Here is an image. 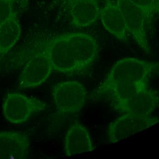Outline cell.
<instances>
[{"instance_id": "cell-12", "label": "cell", "mask_w": 159, "mask_h": 159, "mask_svg": "<svg viewBox=\"0 0 159 159\" xmlns=\"http://www.w3.org/2000/svg\"><path fill=\"white\" fill-rule=\"evenodd\" d=\"M99 17L104 28L120 40L127 39V31L125 21L116 1L106 0L100 10Z\"/></svg>"}, {"instance_id": "cell-1", "label": "cell", "mask_w": 159, "mask_h": 159, "mask_svg": "<svg viewBox=\"0 0 159 159\" xmlns=\"http://www.w3.org/2000/svg\"><path fill=\"white\" fill-rule=\"evenodd\" d=\"M159 69V63L134 58L119 60L110 70L106 78L94 91L93 98L104 97L114 85L122 83L147 81L150 76Z\"/></svg>"}, {"instance_id": "cell-16", "label": "cell", "mask_w": 159, "mask_h": 159, "mask_svg": "<svg viewBox=\"0 0 159 159\" xmlns=\"http://www.w3.org/2000/svg\"><path fill=\"white\" fill-rule=\"evenodd\" d=\"M137 6L141 8L148 18L156 11V0H129Z\"/></svg>"}, {"instance_id": "cell-17", "label": "cell", "mask_w": 159, "mask_h": 159, "mask_svg": "<svg viewBox=\"0 0 159 159\" xmlns=\"http://www.w3.org/2000/svg\"><path fill=\"white\" fill-rule=\"evenodd\" d=\"M12 6L13 3L11 0H0V25L14 12Z\"/></svg>"}, {"instance_id": "cell-14", "label": "cell", "mask_w": 159, "mask_h": 159, "mask_svg": "<svg viewBox=\"0 0 159 159\" xmlns=\"http://www.w3.org/2000/svg\"><path fill=\"white\" fill-rule=\"evenodd\" d=\"M21 28L15 12L0 25V53H7L17 42Z\"/></svg>"}, {"instance_id": "cell-3", "label": "cell", "mask_w": 159, "mask_h": 159, "mask_svg": "<svg viewBox=\"0 0 159 159\" xmlns=\"http://www.w3.org/2000/svg\"><path fill=\"white\" fill-rule=\"evenodd\" d=\"M86 90L80 82L67 81L58 83L53 88L52 97L57 111L63 114L79 112L86 99Z\"/></svg>"}, {"instance_id": "cell-13", "label": "cell", "mask_w": 159, "mask_h": 159, "mask_svg": "<svg viewBox=\"0 0 159 159\" xmlns=\"http://www.w3.org/2000/svg\"><path fill=\"white\" fill-rule=\"evenodd\" d=\"M98 1L73 0L70 5V14L73 24L76 27L91 25L99 17Z\"/></svg>"}, {"instance_id": "cell-10", "label": "cell", "mask_w": 159, "mask_h": 159, "mask_svg": "<svg viewBox=\"0 0 159 159\" xmlns=\"http://www.w3.org/2000/svg\"><path fill=\"white\" fill-rule=\"evenodd\" d=\"M30 146L29 137L20 132H0V159L27 158Z\"/></svg>"}, {"instance_id": "cell-4", "label": "cell", "mask_w": 159, "mask_h": 159, "mask_svg": "<svg viewBox=\"0 0 159 159\" xmlns=\"http://www.w3.org/2000/svg\"><path fill=\"white\" fill-rule=\"evenodd\" d=\"M45 108L46 104L41 100L15 92L6 96L2 106L5 119L14 124L25 122L34 114L44 111Z\"/></svg>"}, {"instance_id": "cell-15", "label": "cell", "mask_w": 159, "mask_h": 159, "mask_svg": "<svg viewBox=\"0 0 159 159\" xmlns=\"http://www.w3.org/2000/svg\"><path fill=\"white\" fill-rule=\"evenodd\" d=\"M147 84V81H130L117 84L111 88L104 97L107 96L109 97L112 104L122 102L131 98Z\"/></svg>"}, {"instance_id": "cell-5", "label": "cell", "mask_w": 159, "mask_h": 159, "mask_svg": "<svg viewBox=\"0 0 159 159\" xmlns=\"http://www.w3.org/2000/svg\"><path fill=\"white\" fill-rule=\"evenodd\" d=\"M158 122L157 117L124 113L110 124L107 133V142H118Z\"/></svg>"}, {"instance_id": "cell-18", "label": "cell", "mask_w": 159, "mask_h": 159, "mask_svg": "<svg viewBox=\"0 0 159 159\" xmlns=\"http://www.w3.org/2000/svg\"><path fill=\"white\" fill-rule=\"evenodd\" d=\"M11 1L13 4H16L20 8H23L25 7L28 2V0H11Z\"/></svg>"}, {"instance_id": "cell-6", "label": "cell", "mask_w": 159, "mask_h": 159, "mask_svg": "<svg viewBox=\"0 0 159 159\" xmlns=\"http://www.w3.org/2000/svg\"><path fill=\"white\" fill-rule=\"evenodd\" d=\"M53 70L47 55L42 51L32 50L20 74L19 86L20 88L37 87L48 78Z\"/></svg>"}, {"instance_id": "cell-9", "label": "cell", "mask_w": 159, "mask_h": 159, "mask_svg": "<svg viewBox=\"0 0 159 159\" xmlns=\"http://www.w3.org/2000/svg\"><path fill=\"white\" fill-rule=\"evenodd\" d=\"M117 111L139 116H151L159 106V96L156 91L148 88L147 84L126 101L112 104Z\"/></svg>"}, {"instance_id": "cell-8", "label": "cell", "mask_w": 159, "mask_h": 159, "mask_svg": "<svg viewBox=\"0 0 159 159\" xmlns=\"http://www.w3.org/2000/svg\"><path fill=\"white\" fill-rule=\"evenodd\" d=\"M78 71L89 68L98 54V44L91 35L84 32L66 34Z\"/></svg>"}, {"instance_id": "cell-19", "label": "cell", "mask_w": 159, "mask_h": 159, "mask_svg": "<svg viewBox=\"0 0 159 159\" xmlns=\"http://www.w3.org/2000/svg\"><path fill=\"white\" fill-rule=\"evenodd\" d=\"M156 11L159 12V0H156Z\"/></svg>"}, {"instance_id": "cell-11", "label": "cell", "mask_w": 159, "mask_h": 159, "mask_svg": "<svg viewBox=\"0 0 159 159\" xmlns=\"http://www.w3.org/2000/svg\"><path fill=\"white\" fill-rule=\"evenodd\" d=\"M94 150L87 129L76 121L68 129L64 139L63 152L66 157Z\"/></svg>"}, {"instance_id": "cell-2", "label": "cell", "mask_w": 159, "mask_h": 159, "mask_svg": "<svg viewBox=\"0 0 159 159\" xmlns=\"http://www.w3.org/2000/svg\"><path fill=\"white\" fill-rule=\"evenodd\" d=\"M32 50L44 52L48 57L53 70L64 73L78 71L66 34L40 39L34 43Z\"/></svg>"}, {"instance_id": "cell-7", "label": "cell", "mask_w": 159, "mask_h": 159, "mask_svg": "<svg viewBox=\"0 0 159 159\" xmlns=\"http://www.w3.org/2000/svg\"><path fill=\"white\" fill-rule=\"evenodd\" d=\"M122 14L125 26L140 47L147 53L150 50L147 32L146 22L148 19L145 12L129 0H116Z\"/></svg>"}, {"instance_id": "cell-20", "label": "cell", "mask_w": 159, "mask_h": 159, "mask_svg": "<svg viewBox=\"0 0 159 159\" xmlns=\"http://www.w3.org/2000/svg\"><path fill=\"white\" fill-rule=\"evenodd\" d=\"M96 1H98V0H96Z\"/></svg>"}]
</instances>
